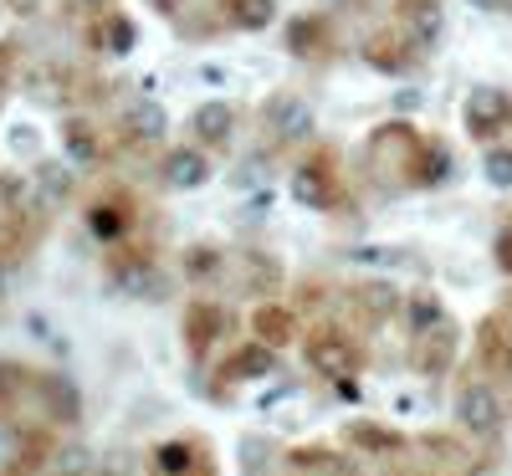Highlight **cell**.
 Here are the masks:
<instances>
[{"instance_id":"cell-10","label":"cell","mask_w":512,"mask_h":476,"mask_svg":"<svg viewBox=\"0 0 512 476\" xmlns=\"http://www.w3.org/2000/svg\"><path fill=\"white\" fill-rule=\"evenodd\" d=\"M251 328H256V343L282 349V343H292V333H297V318H292L287 308H277V302H267V308H256Z\"/></svg>"},{"instance_id":"cell-13","label":"cell","mask_w":512,"mask_h":476,"mask_svg":"<svg viewBox=\"0 0 512 476\" xmlns=\"http://www.w3.org/2000/svg\"><path fill=\"white\" fill-rule=\"evenodd\" d=\"M297 200H303L308 210H323V205H333V169H323V164H303V169H297Z\"/></svg>"},{"instance_id":"cell-17","label":"cell","mask_w":512,"mask_h":476,"mask_svg":"<svg viewBox=\"0 0 512 476\" xmlns=\"http://www.w3.org/2000/svg\"><path fill=\"white\" fill-rule=\"evenodd\" d=\"M88 221H93V236L118 241V236L128 231V205H123V200H98V205L88 210Z\"/></svg>"},{"instance_id":"cell-27","label":"cell","mask_w":512,"mask_h":476,"mask_svg":"<svg viewBox=\"0 0 512 476\" xmlns=\"http://www.w3.org/2000/svg\"><path fill=\"white\" fill-rule=\"evenodd\" d=\"M482 6H487V11H497V0H482Z\"/></svg>"},{"instance_id":"cell-22","label":"cell","mask_w":512,"mask_h":476,"mask_svg":"<svg viewBox=\"0 0 512 476\" xmlns=\"http://www.w3.org/2000/svg\"><path fill=\"white\" fill-rule=\"evenodd\" d=\"M128 128H134V134H144V139H159V134H164V108H159V103H139L134 113H128Z\"/></svg>"},{"instance_id":"cell-12","label":"cell","mask_w":512,"mask_h":476,"mask_svg":"<svg viewBox=\"0 0 512 476\" xmlns=\"http://www.w3.org/2000/svg\"><path fill=\"white\" fill-rule=\"evenodd\" d=\"M164 180L175 185V190H195V185H205V180H210V164H205V154L180 149V154H169V164H164Z\"/></svg>"},{"instance_id":"cell-19","label":"cell","mask_w":512,"mask_h":476,"mask_svg":"<svg viewBox=\"0 0 512 476\" xmlns=\"http://www.w3.org/2000/svg\"><path fill=\"white\" fill-rule=\"evenodd\" d=\"M354 302L379 323V318H390V313H395V302H400V297H395V287H379V282H374V287H359Z\"/></svg>"},{"instance_id":"cell-7","label":"cell","mask_w":512,"mask_h":476,"mask_svg":"<svg viewBox=\"0 0 512 476\" xmlns=\"http://www.w3.org/2000/svg\"><path fill=\"white\" fill-rule=\"evenodd\" d=\"M477 364L487 379H512V333L497 318H487L477 328Z\"/></svg>"},{"instance_id":"cell-23","label":"cell","mask_w":512,"mask_h":476,"mask_svg":"<svg viewBox=\"0 0 512 476\" xmlns=\"http://www.w3.org/2000/svg\"><path fill=\"white\" fill-rule=\"evenodd\" d=\"M487 180H492L497 190L512 185V149H492V154H487Z\"/></svg>"},{"instance_id":"cell-8","label":"cell","mask_w":512,"mask_h":476,"mask_svg":"<svg viewBox=\"0 0 512 476\" xmlns=\"http://www.w3.org/2000/svg\"><path fill=\"white\" fill-rule=\"evenodd\" d=\"M226 333V313L216 308V302H195V308H185V349L195 359H205V349Z\"/></svg>"},{"instance_id":"cell-2","label":"cell","mask_w":512,"mask_h":476,"mask_svg":"<svg viewBox=\"0 0 512 476\" xmlns=\"http://www.w3.org/2000/svg\"><path fill=\"white\" fill-rule=\"evenodd\" d=\"M303 359H308L313 374H323V379H333V384H338V379H354V374L364 369V354H359L338 328H313L308 343H303Z\"/></svg>"},{"instance_id":"cell-25","label":"cell","mask_w":512,"mask_h":476,"mask_svg":"<svg viewBox=\"0 0 512 476\" xmlns=\"http://www.w3.org/2000/svg\"><path fill=\"white\" fill-rule=\"evenodd\" d=\"M62 164H47L41 169V190H47V200H57V195H67L72 190V175H57Z\"/></svg>"},{"instance_id":"cell-20","label":"cell","mask_w":512,"mask_h":476,"mask_svg":"<svg viewBox=\"0 0 512 476\" xmlns=\"http://www.w3.org/2000/svg\"><path fill=\"white\" fill-rule=\"evenodd\" d=\"M349 441L364 446V451H379V456H390V451H405L400 436H390V430H374V425H354L349 430Z\"/></svg>"},{"instance_id":"cell-4","label":"cell","mask_w":512,"mask_h":476,"mask_svg":"<svg viewBox=\"0 0 512 476\" xmlns=\"http://www.w3.org/2000/svg\"><path fill=\"white\" fill-rule=\"evenodd\" d=\"M466 128H472L477 139H497L502 128H512V93L472 88V98H466Z\"/></svg>"},{"instance_id":"cell-16","label":"cell","mask_w":512,"mask_h":476,"mask_svg":"<svg viewBox=\"0 0 512 476\" xmlns=\"http://www.w3.org/2000/svg\"><path fill=\"white\" fill-rule=\"evenodd\" d=\"M221 374L226 379H262V374H272V349H267V343H251V349L231 354V364Z\"/></svg>"},{"instance_id":"cell-9","label":"cell","mask_w":512,"mask_h":476,"mask_svg":"<svg viewBox=\"0 0 512 476\" xmlns=\"http://www.w3.org/2000/svg\"><path fill=\"white\" fill-rule=\"evenodd\" d=\"M154 471L159 476H190V471L210 476V456H205L200 441H169V446L154 451Z\"/></svg>"},{"instance_id":"cell-26","label":"cell","mask_w":512,"mask_h":476,"mask_svg":"<svg viewBox=\"0 0 512 476\" xmlns=\"http://www.w3.org/2000/svg\"><path fill=\"white\" fill-rule=\"evenodd\" d=\"M497 267L512 277V231H502V236H497Z\"/></svg>"},{"instance_id":"cell-18","label":"cell","mask_w":512,"mask_h":476,"mask_svg":"<svg viewBox=\"0 0 512 476\" xmlns=\"http://www.w3.org/2000/svg\"><path fill=\"white\" fill-rule=\"evenodd\" d=\"M62 144H67L72 164H93L98 159V139H93V128L82 123V118H67L62 123Z\"/></svg>"},{"instance_id":"cell-24","label":"cell","mask_w":512,"mask_h":476,"mask_svg":"<svg viewBox=\"0 0 512 476\" xmlns=\"http://www.w3.org/2000/svg\"><path fill=\"white\" fill-rule=\"evenodd\" d=\"M410 318H415V333L420 328H436L441 323V302L436 297H410Z\"/></svg>"},{"instance_id":"cell-3","label":"cell","mask_w":512,"mask_h":476,"mask_svg":"<svg viewBox=\"0 0 512 476\" xmlns=\"http://www.w3.org/2000/svg\"><path fill=\"white\" fill-rule=\"evenodd\" d=\"M456 415H461V425L472 430V436H497L507 410H502V400H497L492 379H466V384L456 389Z\"/></svg>"},{"instance_id":"cell-14","label":"cell","mask_w":512,"mask_h":476,"mask_svg":"<svg viewBox=\"0 0 512 476\" xmlns=\"http://www.w3.org/2000/svg\"><path fill=\"white\" fill-rule=\"evenodd\" d=\"M303 476H359L354 471V461H344V456H333V451H323V446H308V451H292L287 456Z\"/></svg>"},{"instance_id":"cell-15","label":"cell","mask_w":512,"mask_h":476,"mask_svg":"<svg viewBox=\"0 0 512 476\" xmlns=\"http://www.w3.org/2000/svg\"><path fill=\"white\" fill-rule=\"evenodd\" d=\"M231 123H236V113L226 103H205L195 113V134H200V144H226L231 139Z\"/></svg>"},{"instance_id":"cell-5","label":"cell","mask_w":512,"mask_h":476,"mask_svg":"<svg viewBox=\"0 0 512 476\" xmlns=\"http://www.w3.org/2000/svg\"><path fill=\"white\" fill-rule=\"evenodd\" d=\"M456 328L441 318L436 328H420L415 333V343H410V364H415V374H446L451 369V359H456Z\"/></svg>"},{"instance_id":"cell-21","label":"cell","mask_w":512,"mask_h":476,"mask_svg":"<svg viewBox=\"0 0 512 476\" xmlns=\"http://www.w3.org/2000/svg\"><path fill=\"white\" fill-rule=\"evenodd\" d=\"M272 16H277V6H272V0H231V21H236V26H246V31L267 26Z\"/></svg>"},{"instance_id":"cell-1","label":"cell","mask_w":512,"mask_h":476,"mask_svg":"<svg viewBox=\"0 0 512 476\" xmlns=\"http://www.w3.org/2000/svg\"><path fill=\"white\" fill-rule=\"evenodd\" d=\"M0 420L21 425V430L72 425L77 420V395H72V384H62L57 374L0 364Z\"/></svg>"},{"instance_id":"cell-11","label":"cell","mask_w":512,"mask_h":476,"mask_svg":"<svg viewBox=\"0 0 512 476\" xmlns=\"http://www.w3.org/2000/svg\"><path fill=\"white\" fill-rule=\"evenodd\" d=\"M405 26H410V47L415 52L436 47V36H441V6H436V0H415V6H405Z\"/></svg>"},{"instance_id":"cell-6","label":"cell","mask_w":512,"mask_h":476,"mask_svg":"<svg viewBox=\"0 0 512 476\" xmlns=\"http://www.w3.org/2000/svg\"><path fill=\"white\" fill-rule=\"evenodd\" d=\"M262 123H267V134H272L277 144H297V139H308V128H313V108H308L303 98L282 93V98L267 103Z\"/></svg>"}]
</instances>
